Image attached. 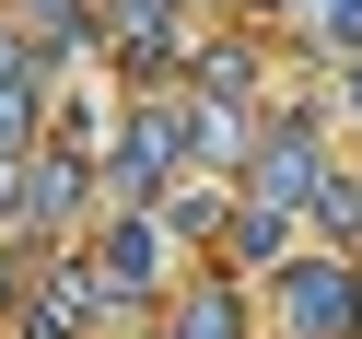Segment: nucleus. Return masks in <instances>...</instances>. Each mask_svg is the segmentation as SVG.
I'll use <instances>...</instances> for the list:
<instances>
[{"mask_svg":"<svg viewBox=\"0 0 362 339\" xmlns=\"http://www.w3.org/2000/svg\"><path fill=\"white\" fill-rule=\"evenodd\" d=\"M292 316H304V328H339V316H351V281H339V269H304V281H292Z\"/></svg>","mask_w":362,"mask_h":339,"instance_id":"obj_1","label":"nucleus"}]
</instances>
